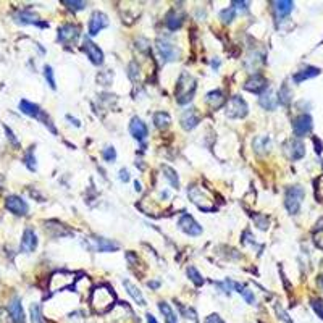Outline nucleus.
<instances>
[{
    "instance_id": "f257e3e1",
    "label": "nucleus",
    "mask_w": 323,
    "mask_h": 323,
    "mask_svg": "<svg viewBox=\"0 0 323 323\" xmlns=\"http://www.w3.org/2000/svg\"><path fill=\"white\" fill-rule=\"evenodd\" d=\"M115 304V293L110 286H99L91 294V307L97 314H105L112 310Z\"/></svg>"
},
{
    "instance_id": "f03ea898",
    "label": "nucleus",
    "mask_w": 323,
    "mask_h": 323,
    "mask_svg": "<svg viewBox=\"0 0 323 323\" xmlns=\"http://www.w3.org/2000/svg\"><path fill=\"white\" fill-rule=\"evenodd\" d=\"M196 87L197 83L194 80L193 74H189L187 71H183L178 78V83H176V89H175V96H176V102L186 105L193 100L194 94H196Z\"/></svg>"
},
{
    "instance_id": "7ed1b4c3",
    "label": "nucleus",
    "mask_w": 323,
    "mask_h": 323,
    "mask_svg": "<svg viewBox=\"0 0 323 323\" xmlns=\"http://www.w3.org/2000/svg\"><path fill=\"white\" fill-rule=\"evenodd\" d=\"M306 191L302 186H291L286 189L284 194V207L291 215H296L297 212L300 210V205H302Z\"/></svg>"
},
{
    "instance_id": "20e7f679",
    "label": "nucleus",
    "mask_w": 323,
    "mask_h": 323,
    "mask_svg": "<svg viewBox=\"0 0 323 323\" xmlns=\"http://www.w3.org/2000/svg\"><path fill=\"white\" fill-rule=\"evenodd\" d=\"M20 110H21V112H23L25 115H28V117H31V118H36V120L42 121V123L46 125L52 132H57V129H55V126L52 125V121H50L49 115H46V112H44V110H42L39 105L29 102V100H21V102H20Z\"/></svg>"
},
{
    "instance_id": "39448f33",
    "label": "nucleus",
    "mask_w": 323,
    "mask_h": 323,
    "mask_svg": "<svg viewBox=\"0 0 323 323\" xmlns=\"http://www.w3.org/2000/svg\"><path fill=\"white\" fill-rule=\"evenodd\" d=\"M86 249L91 252H113L120 249V244L112 241V239H105V238H99V236H89L84 241Z\"/></svg>"
},
{
    "instance_id": "423d86ee",
    "label": "nucleus",
    "mask_w": 323,
    "mask_h": 323,
    "mask_svg": "<svg viewBox=\"0 0 323 323\" xmlns=\"http://www.w3.org/2000/svg\"><path fill=\"white\" fill-rule=\"evenodd\" d=\"M187 196L191 197L193 202L204 212H210V210H215V205H210L208 202H212L210 200V196L208 193L205 191L204 187L200 186H191L187 189Z\"/></svg>"
},
{
    "instance_id": "0eeeda50",
    "label": "nucleus",
    "mask_w": 323,
    "mask_h": 323,
    "mask_svg": "<svg viewBox=\"0 0 323 323\" xmlns=\"http://www.w3.org/2000/svg\"><path fill=\"white\" fill-rule=\"evenodd\" d=\"M248 113H249V107L242 97L235 96L228 100V104H226V117L228 118H244Z\"/></svg>"
},
{
    "instance_id": "6e6552de",
    "label": "nucleus",
    "mask_w": 323,
    "mask_h": 323,
    "mask_svg": "<svg viewBox=\"0 0 323 323\" xmlns=\"http://www.w3.org/2000/svg\"><path fill=\"white\" fill-rule=\"evenodd\" d=\"M157 50L160 53V57L163 59V62H176L180 60L181 57V52L178 49L175 44L168 42V41H157Z\"/></svg>"
},
{
    "instance_id": "1a4fd4ad",
    "label": "nucleus",
    "mask_w": 323,
    "mask_h": 323,
    "mask_svg": "<svg viewBox=\"0 0 323 323\" xmlns=\"http://www.w3.org/2000/svg\"><path fill=\"white\" fill-rule=\"evenodd\" d=\"M286 155L291 160H300L306 155V146L302 144V141L294 138V139H289L284 142V146H283Z\"/></svg>"
},
{
    "instance_id": "9d476101",
    "label": "nucleus",
    "mask_w": 323,
    "mask_h": 323,
    "mask_svg": "<svg viewBox=\"0 0 323 323\" xmlns=\"http://www.w3.org/2000/svg\"><path fill=\"white\" fill-rule=\"evenodd\" d=\"M312 128H314V121H312L310 115H306V113L299 115L293 121V131H294L296 138H304L312 131Z\"/></svg>"
},
{
    "instance_id": "9b49d317",
    "label": "nucleus",
    "mask_w": 323,
    "mask_h": 323,
    "mask_svg": "<svg viewBox=\"0 0 323 323\" xmlns=\"http://www.w3.org/2000/svg\"><path fill=\"white\" fill-rule=\"evenodd\" d=\"M78 37H80V28L76 25L66 23L59 28V41L65 44V46H71V44L78 41Z\"/></svg>"
},
{
    "instance_id": "f8f14e48",
    "label": "nucleus",
    "mask_w": 323,
    "mask_h": 323,
    "mask_svg": "<svg viewBox=\"0 0 323 323\" xmlns=\"http://www.w3.org/2000/svg\"><path fill=\"white\" fill-rule=\"evenodd\" d=\"M5 207L8 212H12L13 215H18V217H25L29 210L26 200H23L20 196H8L5 200Z\"/></svg>"
},
{
    "instance_id": "ddd939ff",
    "label": "nucleus",
    "mask_w": 323,
    "mask_h": 323,
    "mask_svg": "<svg viewBox=\"0 0 323 323\" xmlns=\"http://www.w3.org/2000/svg\"><path fill=\"white\" fill-rule=\"evenodd\" d=\"M74 283V275L68 272H57L50 278V289L52 291H59V289H65L70 284Z\"/></svg>"
},
{
    "instance_id": "4468645a",
    "label": "nucleus",
    "mask_w": 323,
    "mask_h": 323,
    "mask_svg": "<svg viewBox=\"0 0 323 323\" xmlns=\"http://www.w3.org/2000/svg\"><path fill=\"white\" fill-rule=\"evenodd\" d=\"M178 226H180V230L189 236H199L200 233H202V226H200L194 220V217H191V215H183L180 218V221H178Z\"/></svg>"
},
{
    "instance_id": "2eb2a0df",
    "label": "nucleus",
    "mask_w": 323,
    "mask_h": 323,
    "mask_svg": "<svg viewBox=\"0 0 323 323\" xmlns=\"http://www.w3.org/2000/svg\"><path fill=\"white\" fill-rule=\"evenodd\" d=\"M108 26V18L102 12H94L89 20V36H97L100 31Z\"/></svg>"
},
{
    "instance_id": "dca6fc26",
    "label": "nucleus",
    "mask_w": 323,
    "mask_h": 323,
    "mask_svg": "<svg viewBox=\"0 0 323 323\" xmlns=\"http://www.w3.org/2000/svg\"><path fill=\"white\" fill-rule=\"evenodd\" d=\"M83 50L86 52L87 59L91 60L94 65H102L104 63V53H102V50H100L91 39H87V37L84 39Z\"/></svg>"
},
{
    "instance_id": "f3484780",
    "label": "nucleus",
    "mask_w": 323,
    "mask_h": 323,
    "mask_svg": "<svg viewBox=\"0 0 323 323\" xmlns=\"http://www.w3.org/2000/svg\"><path fill=\"white\" fill-rule=\"evenodd\" d=\"M267 87H269V83H267V80L262 76V74H254L251 76L249 80L246 81V84H244V89L249 92H254V94H262L267 91Z\"/></svg>"
},
{
    "instance_id": "a211bd4d",
    "label": "nucleus",
    "mask_w": 323,
    "mask_h": 323,
    "mask_svg": "<svg viewBox=\"0 0 323 323\" xmlns=\"http://www.w3.org/2000/svg\"><path fill=\"white\" fill-rule=\"evenodd\" d=\"M37 248V236L34 230L31 228H26L25 233H23V239H21V246H20V251L25 252V254H31L34 252Z\"/></svg>"
},
{
    "instance_id": "6ab92c4d",
    "label": "nucleus",
    "mask_w": 323,
    "mask_h": 323,
    "mask_svg": "<svg viewBox=\"0 0 323 323\" xmlns=\"http://www.w3.org/2000/svg\"><path fill=\"white\" fill-rule=\"evenodd\" d=\"M129 132H131V136L135 139L144 141L147 138V135H149V129H147L146 123H144L141 118L135 117L131 120V123H129Z\"/></svg>"
},
{
    "instance_id": "aec40b11",
    "label": "nucleus",
    "mask_w": 323,
    "mask_h": 323,
    "mask_svg": "<svg viewBox=\"0 0 323 323\" xmlns=\"http://www.w3.org/2000/svg\"><path fill=\"white\" fill-rule=\"evenodd\" d=\"M200 121V115L197 112V108H187L181 115V126L184 129H194Z\"/></svg>"
},
{
    "instance_id": "412c9836",
    "label": "nucleus",
    "mask_w": 323,
    "mask_h": 323,
    "mask_svg": "<svg viewBox=\"0 0 323 323\" xmlns=\"http://www.w3.org/2000/svg\"><path fill=\"white\" fill-rule=\"evenodd\" d=\"M183 21H184V13L181 12L180 8H173L172 12H168V15H166L165 25H166V28H168L170 31H176V29L181 28Z\"/></svg>"
},
{
    "instance_id": "4be33fe9",
    "label": "nucleus",
    "mask_w": 323,
    "mask_h": 323,
    "mask_svg": "<svg viewBox=\"0 0 323 323\" xmlns=\"http://www.w3.org/2000/svg\"><path fill=\"white\" fill-rule=\"evenodd\" d=\"M8 314L12 317L13 323H25V312L20 299H13L8 306Z\"/></svg>"
},
{
    "instance_id": "5701e85b",
    "label": "nucleus",
    "mask_w": 323,
    "mask_h": 323,
    "mask_svg": "<svg viewBox=\"0 0 323 323\" xmlns=\"http://www.w3.org/2000/svg\"><path fill=\"white\" fill-rule=\"evenodd\" d=\"M318 74H320V68H317V66H306V68H302V70H299L297 73H294L293 81L296 84H299V83L307 81V80H310V78H315Z\"/></svg>"
},
{
    "instance_id": "b1692460",
    "label": "nucleus",
    "mask_w": 323,
    "mask_h": 323,
    "mask_svg": "<svg viewBox=\"0 0 323 323\" xmlns=\"http://www.w3.org/2000/svg\"><path fill=\"white\" fill-rule=\"evenodd\" d=\"M272 5H273V10H275V13H276L278 18L288 16L294 8V4L291 2V0H278V2H273Z\"/></svg>"
},
{
    "instance_id": "393cba45",
    "label": "nucleus",
    "mask_w": 323,
    "mask_h": 323,
    "mask_svg": "<svg viewBox=\"0 0 323 323\" xmlns=\"http://www.w3.org/2000/svg\"><path fill=\"white\" fill-rule=\"evenodd\" d=\"M15 21L21 25H39V16L29 10H21L15 15Z\"/></svg>"
},
{
    "instance_id": "a878e982",
    "label": "nucleus",
    "mask_w": 323,
    "mask_h": 323,
    "mask_svg": "<svg viewBox=\"0 0 323 323\" xmlns=\"http://www.w3.org/2000/svg\"><path fill=\"white\" fill-rule=\"evenodd\" d=\"M205 102L212 107V108H220L221 105H223L226 102V99L223 96V92L220 91V89H217V91H210L207 96H205Z\"/></svg>"
},
{
    "instance_id": "bb28decb",
    "label": "nucleus",
    "mask_w": 323,
    "mask_h": 323,
    "mask_svg": "<svg viewBox=\"0 0 323 323\" xmlns=\"http://www.w3.org/2000/svg\"><path fill=\"white\" fill-rule=\"evenodd\" d=\"M123 286H125V289L128 291V294H129L132 299H135L139 306H146V299H144V296H142V293H141V289H139L136 284H132L129 280H125V281H123Z\"/></svg>"
},
{
    "instance_id": "cd10ccee",
    "label": "nucleus",
    "mask_w": 323,
    "mask_h": 323,
    "mask_svg": "<svg viewBox=\"0 0 323 323\" xmlns=\"http://www.w3.org/2000/svg\"><path fill=\"white\" fill-rule=\"evenodd\" d=\"M259 102L265 110H275L276 104H278V97H275V94L270 91V89H267V91L262 94V97L259 99Z\"/></svg>"
},
{
    "instance_id": "c85d7f7f",
    "label": "nucleus",
    "mask_w": 323,
    "mask_h": 323,
    "mask_svg": "<svg viewBox=\"0 0 323 323\" xmlns=\"http://www.w3.org/2000/svg\"><path fill=\"white\" fill-rule=\"evenodd\" d=\"M159 309L162 312V315L165 318V323H178V317L176 314L173 312V309L170 307L168 302H165V300H162V302L159 304Z\"/></svg>"
},
{
    "instance_id": "c756f323",
    "label": "nucleus",
    "mask_w": 323,
    "mask_h": 323,
    "mask_svg": "<svg viewBox=\"0 0 323 323\" xmlns=\"http://www.w3.org/2000/svg\"><path fill=\"white\" fill-rule=\"evenodd\" d=\"M312 236H314V242L318 249H323V218H318L314 230H312Z\"/></svg>"
},
{
    "instance_id": "7c9ffc66",
    "label": "nucleus",
    "mask_w": 323,
    "mask_h": 323,
    "mask_svg": "<svg viewBox=\"0 0 323 323\" xmlns=\"http://www.w3.org/2000/svg\"><path fill=\"white\" fill-rule=\"evenodd\" d=\"M154 123L155 126H157L159 129H165V128H168L170 123H172V118L168 113H165V112H157L154 115Z\"/></svg>"
},
{
    "instance_id": "2f4dec72",
    "label": "nucleus",
    "mask_w": 323,
    "mask_h": 323,
    "mask_svg": "<svg viewBox=\"0 0 323 323\" xmlns=\"http://www.w3.org/2000/svg\"><path fill=\"white\" fill-rule=\"evenodd\" d=\"M162 172H163V176L166 178V180H168V183L173 186V187H180V180H178V175H176V172L172 168V166H168V165H162Z\"/></svg>"
},
{
    "instance_id": "473e14b6",
    "label": "nucleus",
    "mask_w": 323,
    "mask_h": 323,
    "mask_svg": "<svg viewBox=\"0 0 323 323\" xmlns=\"http://www.w3.org/2000/svg\"><path fill=\"white\" fill-rule=\"evenodd\" d=\"M254 149H255V152H257V154L269 152V149H270V138L259 136L257 139L254 141Z\"/></svg>"
},
{
    "instance_id": "72a5a7b5",
    "label": "nucleus",
    "mask_w": 323,
    "mask_h": 323,
    "mask_svg": "<svg viewBox=\"0 0 323 323\" xmlns=\"http://www.w3.org/2000/svg\"><path fill=\"white\" fill-rule=\"evenodd\" d=\"M291 97H293V92L291 89H289L288 84H283L280 92H278V102L283 104V105H289V102H291Z\"/></svg>"
},
{
    "instance_id": "f704fd0d",
    "label": "nucleus",
    "mask_w": 323,
    "mask_h": 323,
    "mask_svg": "<svg viewBox=\"0 0 323 323\" xmlns=\"http://www.w3.org/2000/svg\"><path fill=\"white\" fill-rule=\"evenodd\" d=\"M186 273H187V276H189V280H191L196 286H202L204 284V278H202V275H200L199 272H197V269L196 267H187V270H186Z\"/></svg>"
},
{
    "instance_id": "c9c22d12",
    "label": "nucleus",
    "mask_w": 323,
    "mask_h": 323,
    "mask_svg": "<svg viewBox=\"0 0 323 323\" xmlns=\"http://www.w3.org/2000/svg\"><path fill=\"white\" fill-rule=\"evenodd\" d=\"M29 312H31V321L32 323H46V320H44V317H42V310H41L39 304H32Z\"/></svg>"
},
{
    "instance_id": "e433bc0d",
    "label": "nucleus",
    "mask_w": 323,
    "mask_h": 323,
    "mask_svg": "<svg viewBox=\"0 0 323 323\" xmlns=\"http://www.w3.org/2000/svg\"><path fill=\"white\" fill-rule=\"evenodd\" d=\"M235 16H236V10L233 7H228L220 12V20L223 21V23H231V21L235 20Z\"/></svg>"
},
{
    "instance_id": "4c0bfd02",
    "label": "nucleus",
    "mask_w": 323,
    "mask_h": 323,
    "mask_svg": "<svg viewBox=\"0 0 323 323\" xmlns=\"http://www.w3.org/2000/svg\"><path fill=\"white\" fill-rule=\"evenodd\" d=\"M66 8L68 10H71V12H80V10H83V8H86V2H80V0H63L62 2Z\"/></svg>"
},
{
    "instance_id": "58836bf2",
    "label": "nucleus",
    "mask_w": 323,
    "mask_h": 323,
    "mask_svg": "<svg viewBox=\"0 0 323 323\" xmlns=\"http://www.w3.org/2000/svg\"><path fill=\"white\" fill-rule=\"evenodd\" d=\"M310 306H312V309L315 310V314H317L320 318H323V299H321V297L312 299V300H310Z\"/></svg>"
},
{
    "instance_id": "ea45409f",
    "label": "nucleus",
    "mask_w": 323,
    "mask_h": 323,
    "mask_svg": "<svg viewBox=\"0 0 323 323\" xmlns=\"http://www.w3.org/2000/svg\"><path fill=\"white\" fill-rule=\"evenodd\" d=\"M44 76H46V80H47V83H49V86H50L52 89L57 87V84H55V78H53V70H52V66H46V68H44Z\"/></svg>"
},
{
    "instance_id": "a19ab883",
    "label": "nucleus",
    "mask_w": 323,
    "mask_h": 323,
    "mask_svg": "<svg viewBox=\"0 0 323 323\" xmlns=\"http://www.w3.org/2000/svg\"><path fill=\"white\" fill-rule=\"evenodd\" d=\"M254 221H255V225H257L260 230L269 228V218H267L265 215H254Z\"/></svg>"
},
{
    "instance_id": "79ce46f5",
    "label": "nucleus",
    "mask_w": 323,
    "mask_h": 323,
    "mask_svg": "<svg viewBox=\"0 0 323 323\" xmlns=\"http://www.w3.org/2000/svg\"><path fill=\"white\" fill-rule=\"evenodd\" d=\"M128 74L132 81H138V78H139V70H138V65L136 62H131L129 66H128Z\"/></svg>"
},
{
    "instance_id": "37998d69",
    "label": "nucleus",
    "mask_w": 323,
    "mask_h": 323,
    "mask_svg": "<svg viewBox=\"0 0 323 323\" xmlns=\"http://www.w3.org/2000/svg\"><path fill=\"white\" fill-rule=\"evenodd\" d=\"M102 155H104V159H105L107 162H110V163L117 160V152H115L113 147H107V149H104Z\"/></svg>"
},
{
    "instance_id": "c03bdc74",
    "label": "nucleus",
    "mask_w": 323,
    "mask_h": 323,
    "mask_svg": "<svg viewBox=\"0 0 323 323\" xmlns=\"http://www.w3.org/2000/svg\"><path fill=\"white\" fill-rule=\"evenodd\" d=\"M25 163H26V166H28V168H29L31 172H34V170H36V159L32 157V150H29V152L26 154Z\"/></svg>"
},
{
    "instance_id": "a18cd8bd",
    "label": "nucleus",
    "mask_w": 323,
    "mask_h": 323,
    "mask_svg": "<svg viewBox=\"0 0 323 323\" xmlns=\"http://www.w3.org/2000/svg\"><path fill=\"white\" fill-rule=\"evenodd\" d=\"M275 310H276V314H278V317H280L281 320H284V321H288V323H291V318H289L288 317V314H286V312L281 309V306H275Z\"/></svg>"
},
{
    "instance_id": "49530a36",
    "label": "nucleus",
    "mask_w": 323,
    "mask_h": 323,
    "mask_svg": "<svg viewBox=\"0 0 323 323\" xmlns=\"http://www.w3.org/2000/svg\"><path fill=\"white\" fill-rule=\"evenodd\" d=\"M205 323H225L218 314H212L205 318Z\"/></svg>"
},
{
    "instance_id": "de8ad7c7",
    "label": "nucleus",
    "mask_w": 323,
    "mask_h": 323,
    "mask_svg": "<svg viewBox=\"0 0 323 323\" xmlns=\"http://www.w3.org/2000/svg\"><path fill=\"white\" fill-rule=\"evenodd\" d=\"M5 132H7V136H8V139H10V141H12V142L15 144V146H18V144H20V142H18V139L15 138V135H13V132H12V129H10L8 126H5Z\"/></svg>"
},
{
    "instance_id": "09e8293b",
    "label": "nucleus",
    "mask_w": 323,
    "mask_h": 323,
    "mask_svg": "<svg viewBox=\"0 0 323 323\" xmlns=\"http://www.w3.org/2000/svg\"><path fill=\"white\" fill-rule=\"evenodd\" d=\"M120 180H121V181H125V183L129 181V173H128V170L123 168V170L120 172Z\"/></svg>"
},
{
    "instance_id": "8fccbe9b",
    "label": "nucleus",
    "mask_w": 323,
    "mask_h": 323,
    "mask_svg": "<svg viewBox=\"0 0 323 323\" xmlns=\"http://www.w3.org/2000/svg\"><path fill=\"white\" fill-rule=\"evenodd\" d=\"M233 5H236L238 7V10H241L242 8V12H248V2H233Z\"/></svg>"
},
{
    "instance_id": "3c124183",
    "label": "nucleus",
    "mask_w": 323,
    "mask_h": 323,
    "mask_svg": "<svg viewBox=\"0 0 323 323\" xmlns=\"http://www.w3.org/2000/svg\"><path fill=\"white\" fill-rule=\"evenodd\" d=\"M314 144H315V150H317V154H320L321 149H323V144H321L317 138H314Z\"/></svg>"
},
{
    "instance_id": "603ef678",
    "label": "nucleus",
    "mask_w": 323,
    "mask_h": 323,
    "mask_svg": "<svg viewBox=\"0 0 323 323\" xmlns=\"http://www.w3.org/2000/svg\"><path fill=\"white\" fill-rule=\"evenodd\" d=\"M159 286H160L159 281H149V288H152V289H157Z\"/></svg>"
},
{
    "instance_id": "864d4df0",
    "label": "nucleus",
    "mask_w": 323,
    "mask_h": 323,
    "mask_svg": "<svg viewBox=\"0 0 323 323\" xmlns=\"http://www.w3.org/2000/svg\"><path fill=\"white\" fill-rule=\"evenodd\" d=\"M147 323H157V320H155V317H154V315L147 314Z\"/></svg>"
},
{
    "instance_id": "5fc2aeb1",
    "label": "nucleus",
    "mask_w": 323,
    "mask_h": 323,
    "mask_svg": "<svg viewBox=\"0 0 323 323\" xmlns=\"http://www.w3.org/2000/svg\"><path fill=\"white\" fill-rule=\"evenodd\" d=\"M135 189H136L138 193H141V191H142V187H141V183H139V181H135Z\"/></svg>"
},
{
    "instance_id": "6e6d98bb",
    "label": "nucleus",
    "mask_w": 323,
    "mask_h": 323,
    "mask_svg": "<svg viewBox=\"0 0 323 323\" xmlns=\"http://www.w3.org/2000/svg\"><path fill=\"white\" fill-rule=\"evenodd\" d=\"M66 118H68L70 121H73V123H74L76 126H80V121H78V120H74V118H71V115H68V117H66Z\"/></svg>"
},
{
    "instance_id": "4d7b16f0",
    "label": "nucleus",
    "mask_w": 323,
    "mask_h": 323,
    "mask_svg": "<svg viewBox=\"0 0 323 323\" xmlns=\"http://www.w3.org/2000/svg\"><path fill=\"white\" fill-rule=\"evenodd\" d=\"M317 283H318V286L323 289V275H320V276H318V281H317Z\"/></svg>"
}]
</instances>
